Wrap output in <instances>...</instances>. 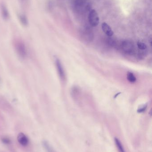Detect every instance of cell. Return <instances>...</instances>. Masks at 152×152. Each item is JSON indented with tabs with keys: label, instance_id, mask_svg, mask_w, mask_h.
Segmentation results:
<instances>
[{
	"label": "cell",
	"instance_id": "6da1fadb",
	"mask_svg": "<svg viewBox=\"0 0 152 152\" xmlns=\"http://www.w3.org/2000/svg\"><path fill=\"white\" fill-rule=\"evenodd\" d=\"M12 44L18 56L21 58H26L27 56V50L24 41L20 38H15L12 42Z\"/></svg>",
	"mask_w": 152,
	"mask_h": 152
},
{
	"label": "cell",
	"instance_id": "7a4b0ae2",
	"mask_svg": "<svg viewBox=\"0 0 152 152\" xmlns=\"http://www.w3.org/2000/svg\"><path fill=\"white\" fill-rule=\"evenodd\" d=\"M121 50L125 53L130 54L134 50V43L130 40H126L122 41L120 45Z\"/></svg>",
	"mask_w": 152,
	"mask_h": 152
},
{
	"label": "cell",
	"instance_id": "3957f363",
	"mask_svg": "<svg viewBox=\"0 0 152 152\" xmlns=\"http://www.w3.org/2000/svg\"><path fill=\"white\" fill-rule=\"evenodd\" d=\"M88 20L89 24L92 26L96 27L98 26L100 19L98 13L95 10H91L89 11Z\"/></svg>",
	"mask_w": 152,
	"mask_h": 152
},
{
	"label": "cell",
	"instance_id": "277c9868",
	"mask_svg": "<svg viewBox=\"0 0 152 152\" xmlns=\"http://www.w3.org/2000/svg\"><path fill=\"white\" fill-rule=\"evenodd\" d=\"M81 37L85 41L91 42L94 39V34L92 30L88 28H84L80 30Z\"/></svg>",
	"mask_w": 152,
	"mask_h": 152
},
{
	"label": "cell",
	"instance_id": "5b68a950",
	"mask_svg": "<svg viewBox=\"0 0 152 152\" xmlns=\"http://www.w3.org/2000/svg\"><path fill=\"white\" fill-rule=\"evenodd\" d=\"M55 62L57 72H58V74H59V76L61 79L64 80H65L66 76H65V71H64L62 64L61 62L58 59H56L55 60Z\"/></svg>",
	"mask_w": 152,
	"mask_h": 152
},
{
	"label": "cell",
	"instance_id": "8992f818",
	"mask_svg": "<svg viewBox=\"0 0 152 152\" xmlns=\"http://www.w3.org/2000/svg\"><path fill=\"white\" fill-rule=\"evenodd\" d=\"M0 9L1 15L3 19L4 20H8L10 18V13L6 4L4 3L1 4Z\"/></svg>",
	"mask_w": 152,
	"mask_h": 152
},
{
	"label": "cell",
	"instance_id": "52a82bcc",
	"mask_svg": "<svg viewBox=\"0 0 152 152\" xmlns=\"http://www.w3.org/2000/svg\"><path fill=\"white\" fill-rule=\"evenodd\" d=\"M101 28L103 32L109 37H111L114 34L111 28L106 22H104L102 24Z\"/></svg>",
	"mask_w": 152,
	"mask_h": 152
},
{
	"label": "cell",
	"instance_id": "ba28073f",
	"mask_svg": "<svg viewBox=\"0 0 152 152\" xmlns=\"http://www.w3.org/2000/svg\"><path fill=\"white\" fill-rule=\"evenodd\" d=\"M18 18L20 23L24 27H27L29 25V20L25 14L18 13Z\"/></svg>",
	"mask_w": 152,
	"mask_h": 152
},
{
	"label": "cell",
	"instance_id": "9c48e42d",
	"mask_svg": "<svg viewBox=\"0 0 152 152\" xmlns=\"http://www.w3.org/2000/svg\"><path fill=\"white\" fill-rule=\"evenodd\" d=\"M18 142L23 146H26L29 143V140L27 137L23 133L19 134L18 137Z\"/></svg>",
	"mask_w": 152,
	"mask_h": 152
},
{
	"label": "cell",
	"instance_id": "30bf717a",
	"mask_svg": "<svg viewBox=\"0 0 152 152\" xmlns=\"http://www.w3.org/2000/svg\"><path fill=\"white\" fill-rule=\"evenodd\" d=\"M127 78L128 80L131 83H134L136 81L137 79L135 76L131 72H128Z\"/></svg>",
	"mask_w": 152,
	"mask_h": 152
},
{
	"label": "cell",
	"instance_id": "8fae6325",
	"mask_svg": "<svg viewBox=\"0 0 152 152\" xmlns=\"http://www.w3.org/2000/svg\"><path fill=\"white\" fill-rule=\"evenodd\" d=\"M43 145L44 146L45 148L48 152H55L54 151L51 147L50 146L49 144L47 142H43Z\"/></svg>",
	"mask_w": 152,
	"mask_h": 152
},
{
	"label": "cell",
	"instance_id": "7c38bea8",
	"mask_svg": "<svg viewBox=\"0 0 152 152\" xmlns=\"http://www.w3.org/2000/svg\"><path fill=\"white\" fill-rule=\"evenodd\" d=\"M115 141L116 145H117V146L120 152H125V151H124V149H123V146H122V145H121V143L120 142L119 140L117 138H115Z\"/></svg>",
	"mask_w": 152,
	"mask_h": 152
},
{
	"label": "cell",
	"instance_id": "4fadbf2b",
	"mask_svg": "<svg viewBox=\"0 0 152 152\" xmlns=\"http://www.w3.org/2000/svg\"><path fill=\"white\" fill-rule=\"evenodd\" d=\"M138 48L141 50H145L147 48V45L142 42H138L137 43Z\"/></svg>",
	"mask_w": 152,
	"mask_h": 152
},
{
	"label": "cell",
	"instance_id": "5bb4252c",
	"mask_svg": "<svg viewBox=\"0 0 152 152\" xmlns=\"http://www.w3.org/2000/svg\"><path fill=\"white\" fill-rule=\"evenodd\" d=\"M147 107V104H144V105L142 106L141 108H139V109L137 110V112L139 113H142L144 112L146 110Z\"/></svg>",
	"mask_w": 152,
	"mask_h": 152
},
{
	"label": "cell",
	"instance_id": "9a60e30c",
	"mask_svg": "<svg viewBox=\"0 0 152 152\" xmlns=\"http://www.w3.org/2000/svg\"><path fill=\"white\" fill-rule=\"evenodd\" d=\"M2 142L5 144H9L10 143V140L8 137H4L2 139Z\"/></svg>",
	"mask_w": 152,
	"mask_h": 152
},
{
	"label": "cell",
	"instance_id": "2e32d148",
	"mask_svg": "<svg viewBox=\"0 0 152 152\" xmlns=\"http://www.w3.org/2000/svg\"><path fill=\"white\" fill-rule=\"evenodd\" d=\"M19 1L22 5H25L27 3L28 0H19Z\"/></svg>",
	"mask_w": 152,
	"mask_h": 152
},
{
	"label": "cell",
	"instance_id": "e0dca14e",
	"mask_svg": "<svg viewBox=\"0 0 152 152\" xmlns=\"http://www.w3.org/2000/svg\"><path fill=\"white\" fill-rule=\"evenodd\" d=\"M86 1H87V0H86Z\"/></svg>",
	"mask_w": 152,
	"mask_h": 152
}]
</instances>
